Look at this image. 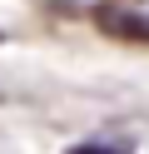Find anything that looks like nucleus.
Segmentation results:
<instances>
[{
    "label": "nucleus",
    "instance_id": "obj_1",
    "mask_svg": "<svg viewBox=\"0 0 149 154\" xmlns=\"http://www.w3.org/2000/svg\"><path fill=\"white\" fill-rule=\"evenodd\" d=\"M95 30L104 40H119V45H149V15L139 5L104 0V5H95Z\"/></svg>",
    "mask_w": 149,
    "mask_h": 154
},
{
    "label": "nucleus",
    "instance_id": "obj_2",
    "mask_svg": "<svg viewBox=\"0 0 149 154\" xmlns=\"http://www.w3.org/2000/svg\"><path fill=\"white\" fill-rule=\"evenodd\" d=\"M70 154H119V149H109V144H75Z\"/></svg>",
    "mask_w": 149,
    "mask_h": 154
},
{
    "label": "nucleus",
    "instance_id": "obj_3",
    "mask_svg": "<svg viewBox=\"0 0 149 154\" xmlns=\"http://www.w3.org/2000/svg\"><path fill=\"white\" fill-rule=\"evenodd\" d=\"M0 40H5V35H0Z\"/></svg>",
    "mask_w": 149,
    "mask_h": 154
}]
</instances>
